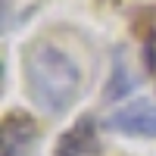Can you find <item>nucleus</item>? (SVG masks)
I'll return each instance as SVG.
<instances>
[{"label":"nucleus","instance_id":"f257e3e1","mask_svg":"<svg viewBox=\"0 0 156 156\" xmlns=\"http://www.w3.org/2000/svg\"><path fill=\"white\" fill-rule=\"evenodd\" d=\"M22 78L31 103L47 115H62L81 97V69L53 37H34L22 50Z\"/></svg>","mask_w":156,"mask_h":156},{"label":"nucleus","instance_id":"f03ea898","mask_svg":"<svg viewBox=\"0 0 156 156\" xmlns=\"http://www.w3.org/2000/svg\"><path fill=\"white\" fill-rule=\"evenodd\" d=\"M103 128L125 137H137V140H156V100L137 97L115 106L103 119Z\"/></svg>","mask_w":156,"mask_h":156},{"label":"nucleus","instance_id":"7ed1b4c3","mask_svg":"<svg viewBox=\"0 0 156 156\" xmlns=\"http://www.w3.org/2000/svg\"><path fill=\"white\" fill-rule=\"evenodd\" d=\"M41 137V128L28 112L12 109L0 122V156H31Z\"/></svg>","mask_w":156,"mask_h":156},{"label":"nucleus","instance_id":"20e7f679","mask_svg":"<svg viewBox=\"0 0 156 156\" xmlns=\"http://www.w3.org/2000/svg\"><path fill=\"white\" fill-rule=\"evenodd\" d=\"M53 156H103L100 147V128L90 115H81L75 125H69L59 134Z\"/></svg>","mask_w":156,"mask_h":156},{"label":"nucleus","instance_id":"39448f33","mask_svg":"<svg viewBox=\"0 0 156 156\" xmlns=\"http://www.w3.org/2000/svg\"><path fill=\"white\" fill-rule=\"evenodd\" d=\"M134 34H137V44H140V62H144L150 81L156 84V3L137 9Z\"/></svg>","mask_w":156,"mask_h":156},{"label":"nucleus","instance_id":"423d86ee","mask_svg":"<svg viewBox=\"0 0 156 156\" xmlns=\"http://www.w3.org/2000/svg\"><path fill=\"white\" fill-rule=\"evenodd\" d=\"M134 75L128 69V62H122V50H115V62H112V75L106 81V90H103V100L106 103H115V100H125L128 94L134 90Z\"/></svg>","mask_w":156,"mask_h":156}]
</instances>
